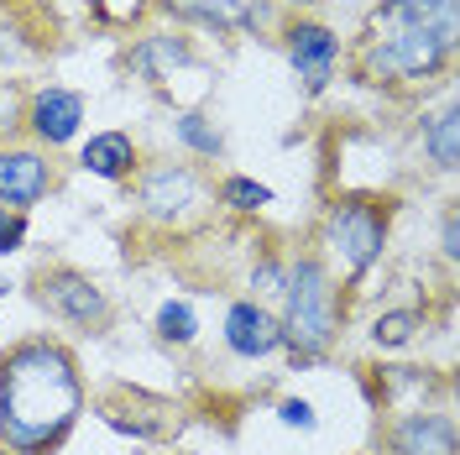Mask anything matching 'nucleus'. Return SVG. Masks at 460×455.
I'll return each instance as SVG.
<instances>
[{"instance_id": "1", "label": "nucleus", "mask_w": 460, "mask_h": 455, "mask_svg": "<svg viewBox=\"0 0 460 455\" xmlns=\"http://www.w3.org/2000/svg\"><path fill=\"white\" fill-rule=\"evenodd\" d=\"M84 403L79 351L63 335H22L0 351V440L11 455H58Z\"/></svg>"}, {"instance_id": "2", "label": "nucleus", "mask_w": 460, "mask_h": 455, "mask_svg": "<svg viewBox=\"0 0 460 455\" xmlns=\"http://www.w3.org/2000/svg\"><path fill=\"white\" fill-rule=\"evenodd\" d=\"M456 0H382L361 22V37L350 48V68L372 89L429 85L456 58Z\"/></svg>"}, {"instance_id": "3", "label": "nucleus", "mask_w": 460, "mask_h": 455, "mask_svg": "<svg viewBox=\"0 0 460 455\" xmlns=\"http://www.w3.org/2000/svg\"><path fill=\"white\" fill-rule=\"evenodd\" d=\"M278 325H283V351L293 361V371L330 361V351L341 341V325H345V299H341V278L330 272V262L319 252L288 256Z\"/></svg>"}, {"instance_id": "4", "label": "nucleus", "mask_w": 460, "mask_h": 455, "mask_svg": "<svg viewBox=\"0 0 460 455\" xmlns=\"http://www.w3.org/2000/svg\"><path fill=\"white\" fill-rule=\"evenodd\" d=\"M393 220H398L393 194H335L319 215V246H324L319 256L341 283H361L387 252Z\"/></svg>"}, {"instance_id": "5", "label": "nucleus", "mask_w": 460, "mask_h": 455, "mask_svg": "<svg viewBox=\"0 0 460 455\" xmlns=\"http://www.w3.org/2000/svg\"><path fill=\"white\" fill-rule=\"evenodd\" d=\"M31 304L48 314L63 330H84V335H105L115 319L111 293L89 278L84 267H68V262H53V267H37L31 272Z\"/></svg>"}, {"instance_id": "6", "label": "nucleus", "mask_w": 460, "mask_h": 455, "mask_svg": "<svg viewBox=\"0 0 460 455\" xmlns=\"http://www.w3.org/2000/svg\"><path fill=\"white\" fill-rule=\"evenodd\" d=\"M209 189L194 163H152V168H137V215L152 220V226H189L204 210Z\"/></svg>"}, {"instance_id": "7", "label": "nucleus", "mask_w": 460, "mask_h": 455, "mask_svg": "<svg viewBox=\"0 0 460 455\" xmlns=\"http://www.w3.org/2000/svg\"><path fill=\"white\" fill-rule=\"evenodd\" d=\"M376 455H460L456 419L445 408H429V403L393 408L376 424Z\"/></svg>"}, {"instance_id": "8", "label": "nucleus", "mask_w": 460, "mask_h": 455, "mask_svg": "<svg viewBox=\"0 0 460 455\" xmlns=\"http://www.w3.org/2000/svg\"><path fill=\"white\" fill-rule=\"evenodd\" d=\"M283 53H288V63H293L304 94L314 100V94H324V89L335 85V68H341L345 48L324 22H288L283 27Z\"/></svg>"}, {"instance_id": "9", "label": "nucleus", "mask_w": 460, "mask_h": 455, "mask_svg": "<svg viewBox=\"0 0 460 455\" xmlns=\"http://www.w3.org/2000/svg\"><path fill=\"white\" fill-rule=\"evenodd\" d=\"M84 115H89V100L79 94V89L42 85V89H37V94L27 100V115H22V126L31 131V147L53 152V147H68L74 137H79Z\"/></svg>"}, {"instance_id": "10", "label": "nucleus", "mask_w": 460, "mask_h": 455, "mask_svg": "<svg viewBox=\"0 0 460 455\" xmlns=\"http://www.w3.org/2000/svg\"><path fill=\"white\" fill-rule=\"evenodd\" d=\"M58 189V168L42 147H0V204L22 210L42 204Z\"/></svg>"}, {"instance_id": "11", "label": "nucleus", "mask_w": 460, "mask_h": 455, "mask_svg": "<svg viewBox=\"0 0 460 455\" xmlns=\"http://www.w3.org/2000/svg\"><path fill=\"white\" fill-rule=\"evenodd\" d=\"M220 341H226L230 356L241 361H267L283 351V325H278V309H267L257 299H235L226 309V325H220Z\"/></svg>"}, {"instance_id": "12", "label": "nucleus", "mask_w": 460, "mask_h": 455, "mask_svg": "<svg viewBox=\"0 0 460 455\" xmlns=\"http://www.w3.org/2000/svg\"><path fill=\"white\" fill-rule=\"evenodd\" d=\"M157 11L178 27L199 31H261L267 0H157Z\"/></svg>"}, {"instance_id": "13", "label": "nucleus", "mask_w": 460, "mask_h": 455, "mask_svg": "<svg viewBox=\"0 0 460 455\" xmlns=\"http://www.w3.org/2000/svg\"><path fill=\"white\" fill-rule=\"evenodd\" d=\"M199 63V48H194V37H183V31H142L131 48H126V68L142 79V85H168L178 79L183 68H194Z\"/></svg>"}, {"instance_id": "14", "label": "nucleus", "mask_w": 460, "mask_h": 455, "mask_svg": "<svg viewBox=\"0 0 460 455\" xmlns=\"http://www.w3.org/2000/svg\"><path fill=\"white\" fill-rule=\"evenodd\" d=\"M79 168H84L89 178H105V183H126L131 173L142 168L131 131H94V137L79 147Z\"/></svg>"}, {"instance_id": "15", "label": "nucleus", "mask_w": 460, "mask_h": 455, "mask_svg": "<svg viewBox=\"0 0 460 455\" xmlns=\"http://www.w3.org/2000/svg\"><path fill=\"white\" fill-rule=\"evenodd\" d=\"M419 147H424V157L439 173H456V163H460V105L456 100H445L434 115L419 120Z\"/></svg>"}, {"instance_id": "16", "label": "nucleus", "mask_w": 460, "mask_h": 455, "mask_svg": "<svg viewBox=\"0 0 460 455\" xmlns=\"http://www.w3.org/2000/svg\"><path fill=\"white\" fill-rule=\"evenodd\" d=\"M172 137H178V147H183L189 157H204V163L226 157V131H220L204 111H178L172 115Z\"/></svg>"}, {"instance_id": "17", "label": "nucleus", "mask_w": 460, "mask_h": 455, "mask_svg": "<svg viewBox=\"0 0 460 455\" xmlns=\"http://www.w3.org/2000/svg\"><path fill=\"white\" fill-rule=\"evenodd\" d=\"M152 330H157V341H163V345L189 351V345L199 341V314H194L189 299H168V304L157 309V319H152Z\"/></svg>"}, {"instance_id": "18", "label": "nucleus", "mask_w": 460, "mask_h": 455, "mask_svg": "<svg viewBox=\"0 0 460 455\" xmlns=\"http://www.w3.org/2000/svg\"><path fill=\"white\" fill-rule=\"evenodd\" d=\"M215 200L226 204L230 215H261L278 194H272L267 183H257V178H246V173H226L220 189H215Z\"/></svg>"}, {"instance_id": "19", "label": "nucleus", "mask_w": 460, "mask_h": 455, "mask_svg": "<svg viewBox=\"0 0 460 455\" xmlns=\"http://www.w3.org/2000/svg\"><path fill=\"white\" fill-rule=\"evenodd\" d=\"M419 330H424L419 309H382L372 319V345L376 351H402V345L419 341Z\"/></svg>"}, {"instance_id": "20", "label": "nucleus", "mask_w": 460, "mask_h": 455, "mask_svg": "<svg viewBox=\"0 0 460 455\" xmlns=\"http://www.w3.org/2000/svg\"><path fill=\"white\" fill-rule=\"evenodd\" d=\"M131 403H137V408H152V414H157V424H163V429H172V408H168L163 398H146V393H131ZM105 424H111V429H120V434H137V440H163L157 429L146 424V414H105Z\"/></svg>"}, {"instance_id": "21", "label": "nucleus", "mask_w": 460, "mask_h": 455, "mask_svg": "<svg viewBox=\"0 0 460 455\" xmlns=\"http://www.w3.org/2000/svg\"><path fill=\"white\" fill-rule=\"evenodd\" d=\"M283 278H288L283 256H257V262H252V278H246V283H252V299H257V304L283 299Z\"/></svg>"}, {"instance_id": "22", "label": "nucleus", "mask_w": 460, "mask_h": 455, "mask_svg": "<svg viewBox=\"0 0 460 455\" xmlns=\"http://www.w3.org/2000/svg\"><path fill=\"white\" fill-rule=\"evenodd\" d=\"M27 236H31L27 215H22V210H5V204H0V256H16L22 246H27Z\"/></svg>"}, {"instance_id": "23", "label": "nucleus", "mask_w": 460, "mask_h": 455, "mask_svg": "<svg viewBox=\"0 0 460 455\" xmlns=\"http://www.w3.org/2000/svg\"><path fill=\"white\" fill-rule=\"evenodd\" d=\"M278 419H283L288 429H319V414L309 398H283L278 403Z\"/></svg>"}, {"instance_id": "24", "label": "nucleus", "mask_w": 460, "mask_h": 455, "mask_svg": "<svg viewBox=\"0 0 460 455\" xmlns=\"http://www.w3.org/2000/svg\"><path fill=\"white\" fill-rule=\"evenodd\" d=\"M22 115H27V105L16 100V89L0 85V137H11V131L22 126Z\"/></svg>"}, {"instance_id": "25", "label": "nucleus", "mask_w": 460, "mask_h": 455, "mask_svg": "<svg viewBox=\"0 0 460 455\" xmlns=\"http://www.w3.org/2000/svg\"><path fill=\"white\" fill-rule=\"evenodd\" d=\"M439 256H445V262H456V256H460V236H456V204H445V210H439Z\"/></svg>"}, {"instance_id": "26", "label": "nucleus", "mask_w": 460, "mask_h": 455, "mask_svg": "<svg viewBox=\"0 0 460 455\" xmlns=\"http://www.w3.org/2000/svg\"><path fill=\"white\" fill-rule=\"evenodd\" d=\"M272 5V0H267ZM278 5H298V11H309V5H324V0H278Z\"/></svg>"}, {"instance_id": "27", "label": "nucleus", "mask_w": 460, "mask_h": 455, "mask_svg": "<svg viewBox=\"0 0 460 455\" xmlns=\"http://www.w3.org/2000/svg\"><path fill=\"white\" fill-rule=\"evenodd\" d=\"M5 293H11V283H0V299H5Z\"/></svg>"}, {"instance_id": "28", "label": "nucleus", "mask_w": 460, "mask_h": 455, "mask_svg": "<svg viewBox=\"0 0 460 455\" xmlns=\"http://www.w3.org/2000/svg\"><path fill=\"white\" fill-rule=\"evenodd\" d=\"M0 455H11V451H5V440H0Z\"/></svg>"}]
</instances>
